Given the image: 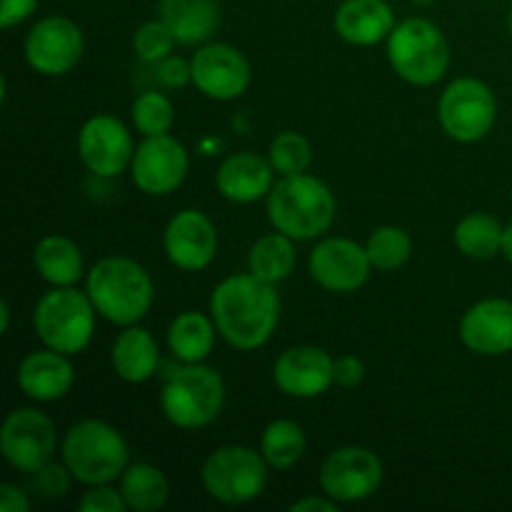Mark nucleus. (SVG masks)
<instances>
[{
  "label": "nucleus",
  "instance_id": "obj_1",
  "mask_svg": "<svg viewBox=\"0 0 512 512\" xmlns=\"http://www.w3.org/2000/svg\"><path fill=\"white\" fill-rule=\"evenodd\" d=\"M215 328L238 350L268 343L280 318V298L273 283L258 275H233L215 288L210 300Z\"/></svg>",
  "mask_w": 512,
  "mask_h": 512
},
{
  "label": "nucleus",
  "instance_id": "obj_2",
  "mask_svg": "<svg viewBox=\"0 0 512 512\" xmlns=\"http://www.w3.org/2000/svg\"><path fill=\"white\" fill-rule=\"evenodd\" d=\"M88 295L105 320L128 328L150 313L155 290L143 265L113 255L93 265L88 273Z\"/></svg>",
  "mask_w": 512,
  "mask_h": 512
},
{
  "label": "nucleus",
  "instance_id": "obj_3",
  "mask_svg": "<svg viewBox=\"0 0 512 512\" xmlns=\"http://www.w3.org/2000/svg\"><path fill=\"white\" fill-rule=\"evenodd\" d=\"M268 213L275 230L293 240H313L333 225L335 198L313 175H283L268 195Z\"/></svg>",
  "mask_w": 512,
  "mask_h": 512
},
{
  "label": "nucleus",
  "instance_id": "obj_4",
  "mask_svg": "<svg viewBox=\"0 0 512 512\" xmlns=\"http://www.w3.org/2000/svg\"><path fill=\"white\" fill-rule=\"evenodd\" d=\"M63 463L83 485H105L128 468V445L113 425L83 420L65 433Z\"/></svg>",
  "mask_w": 512,
  "mask_h": 512
},
{
  "label": "nucleus",
  "instance_id": "obj_5",
  "mask_svg": "<svg viewBox=\"0 0 512 512\" xmlns=\"http://www.w3.org/2000/svg\"><path fill=\"white\" fill-rule=\"evenodd\" d=\"M165 418L183 430H198L213 423L225 405V383L220 373L203 363H185L160 393Z\"/></svg>",
  "mask_w": 512,
  "mask_h": 512
},
{
  "label": "nucleus",
  "instance_id": "obj_6",
  "mask_svg": "<svg viewBox=\"0 0 512 512\" xmlns=\"http://www.w3.org/2000/svg\"><path fill=\"white\" fill-rule=\"evenodd\" d=\"M95 313L98 310L88 293L75 288H55L35 305V335L50 350L65 355L83 353L95 333Z\"/></svg>",
  "mask_w": 512,
  "mask_h": 512
},
{
  "label": "nucleus",
  "instance_id": "obj_7",
  "mask_svg": "<svg viewBox=\"0 0 512 512\" xmlns=\"http://www.w3.org/2000/svg\"><path fill=\"white\" fill-rule=\"evenodd\" d=\"M388 58L400 78L425 88L448 73L450 48L438 25L425 18H410L390 33Z\"/></svg>",
  "mask_w": 512,
  "mask_h": 512
},
{
  "label": "nucleus",
  "instance_id": "obj_8",
  "mask_svg": "<svg viewBox=\"0 0 512 512\" xmlns=\"http://www.w3.org/2000/svg\"><path fill=\"white\" fill-rule=\"evenodd\" d=\"M268 483V463L263 453L245 445L218 448L203 465V485L208 495L225 505H245L258 498Z\"/></svg>",
  "mask_w": 512,
  "mask_h": 512
},
{
  "label": "nucleus",
  "instance_id": "obj_9",
  "mask_svg": "<svg viewBox=\"0 0 512 512\" xmlns=\"http://www.w3.org/2000/svg\"><path fill=\"white\" fill-rule=\"evenodd\" d=\"M438 115L450 138L460 143H475L493 130L498 105L488 85L475 78H460L445 88Z\"/></svg>",
  "mask_w": 512,
  "mask_h": 512
},
{
  "label": "nucleus",
  "instance_id": "obj_10",
  "mask_svg": "<svg viewBox=\"0 0 512 512\" xmlns=\"http://www.w3.org/2000/svg\"><path fill=\"white\" fill-rule=\"evenodd\" d=\"M58 448L53 420L35 408H20L5 418L0 430L3 458L20 473H35L50 463Z\"/></svg>",
  "mask_w": 512,
  "mask_h": 512
},
{
  "label": "nucleus",
  "instance_id": "obj_11",
  "mask_svg": "<svg viewBox=\"0 0 512 512\" xmlns=\"http://www.w3.org/2000/svg\"><path fill=\"white\" fill-rule=\"evenodd\" d=\"M383 483V463L378 455L360 445H348L325 458L320 485L338 503H358L370 498Z\"/></svg>",
  "mask_w": 512,
  "mask_h": 512
},
{
  "label": "nucleus",
  "instance_id": "obj_12",
  "mask_svg": "<svg viewBox=\"0 0 512 512\" xmlns=\"http://www.w3.org/2000/svg\"><path fill=\"white\" fill-rule=\"evenodd\" d=\"M85 40L78 25L63 15H50L33 25L25 40V60L40 75H65L83 58Z\"/></svg>",
  "mask_w": 512,
  "mask_h": 512
},
{
  "label": "nucleus",
  "instance_id": "obj_13",
  "mask_svg": "<svg viewBox=\"0 0 512 512\" xmlns=\"http://www.w3.org/2000/svg\"><path fill=\"white\" fill-rule=\"evenodd\" d=\"M193 85L213 100H235L248 90L250 63L238 48L213 43L200 48L190 60Z\"/></svg>",
  "mask_w": 512,
  "mask_h": 512
},
{
  "label": "nucleus",
  "instance_id": "obj_14",
  "mask_svg": "<svg viewBox=\"0 0 512 512\" xmlns=\"http://www.w3.org/2000/svg\"><path fill=\"white\" fill-rule=\"evenodd\" d=\"M80 160L98 178H115L133 163V140L128 128L113 115H95L78 135Z\"/></svg>",
  "mask_w": 512,
  "mask_h": 512
},
{
  "label": "nucleus",
  "instance_id": "obj_15",
  "mask_svg": "<svg viewBox=\"0 0 512 512\" xmlns=\"http://www.w3.org/2000/svg\"><path fill=\"white\" fill-rule=\"evenodd\" d=\"M133 183L148 195H168L180 188L188 175V153L180 140L165 135L145 138L130 163Z\"/></svg>",
  "mask_w": 512,
  "mask_h": 512
},
{
  "label": "nucleus",
  "instance_id": "obj_16",
  "mask_svg": "<svg viewBox=\"0 0 512 512\" xmlns=\"http://www.w3.org/2000/svg\"><path fill=\"white\" fill-rule=\"evenodd\" d=\"M310 275L320 288L330 293H353L368 280L370 255L368 248L348 238H328L310 253Z\"/></svg>",
  "mask_w": 512,
  "mask_h": 512
},
{
  "label": "nucleus",
  "instance_id": "obj_17",
  "mask_svg": "<svg viewBox=\"0 0 512 512\" xmlns=\"http://www.w3.org/2000/svg\"><path fill=\"white\" fill-rule=\"evenodd\" d=\"M165 253L180 270H203L218 253V233L213 220L200 210H180L163 235Z\"/></svg>",
  "mask_w": 512,
  "mask_h": 512
},
{
  "label": "nucleus",
  "instance_id": "obj_18",
  "mask_svg": "<svg viewBox=\"0 0 512 512\" xmlns=\"http://www.w3.org/2000/svg\"><path fill=\"white\" fill-rule=\"evenodd\" d=\"M335 360L315 345L288 348L275 363V385L290 398H318L335 385Z\"/></svg>",
  "mask_w": 512,
  "mask_h": 512
},
{
  "label": "nucleus",
  "instance_id": "obj_19",
  "mask_svg": "<svg viewBox=\"0 0 512 512\" xmlns=\"http://www.w3.org/2000/svg\"><path fill=\"white\" fill-rule=\"evenodd\" d=\"M465 348L478 355H505L512 350V303L490 298L475 303L460 323Z\"/></svg>",
  "mask_w": 512,
  "mask_h": 512
},
{
  "label": "nucleus",
  "instance_id": "obj_20",
  "mask_svg": "<svg viewBox=\"0 0 512 512\" xmlns=\"http://www.w3.org/2000/svg\"><path fill=\"white\" fill-rule=\"evenodd\" d=\"M275 168L270 158L258 153L230 155L215 175L220 195L233 203H255L273 190Z\"/></svg>",
  "mask_w": 512,
  "mask_h": 512
},
{
  "label": "nucleus",
  "instance_id": "obj_21",
  "mask_svg": "<svg viewBox=\"0 0 512 512\" xmlns=\"http://www.w3.org/2000/svg\"><path fill=\"white\" fill-rule=\"evenodd\" d=\"M73 365L68 355L58 350H38L30 353L18 368V385L28 398L38 403H53L60 400L70 388H73Z\"/></svg>",
  "mask_w": 512,
  "mask_h": 512
},
{
  "label": "nucleus",
  "instance_id": "obj_22",
  "mask_svg": "<svg viewBox=\"0 0 512 512\" xmlns=\"http://www.w3.org/2000/svg\"><path fill=\"white\" fill-rule=\"evenodd\" d=\"M393 28L395 15L385 0H345L335 10V33L350 45H375Z\"/></svg>",
  "mask_w": 512,
  "mask_h": 512
},
{
  "label": "nucleus",
  "instance_id": "obj_23",
  "mask_svg": "<svg viewBox=\"0 0 512 512\" xmlns=\"http://www.w3.org/2000/svg\"><path fill=\"white\" fill-rule=\"evenodd\" d=\"M158 10L183 45L205 43L220 25L218 0H160Z\"/></svg>",
  "mask_w": 512,
  "mask_h": 512
},
{
  "label": "nucleus",
  "instance_id": "obj_24",
  "mask_svg": "<svg viewBox=\"0 0 512 512\" xmlns=\"http://www.w3.org/2000/svg\"><path fill=\"white\" fill-rule=\"evenodd\" d=\"M113 370L125 383H145L158 373L160 350L145 328L128 325L113 343Z\"/></svg>",
  "mask_w": 512,
  "mask_h": 512
},
{
  "label": "nucleus",
  "instance_id": "obj_25",
  "mask_svg": "<svg viewBox=\"0 0 512 512\" xmlns=\"http://www.w3.org/2000/svg\"><path fill=\"white\" fill-rule=\"evenodd\" d=\"M35 270L45 283L55 288H73L83 278V253L78 245L63 235H48L35 245Z\"/></svg>",
  "mask_w": 512,
  "mask_h": 512
},
{
  "label": "nucleus",
  "instance_id": "obj_26",
  "mask_svg": "<svg viewBox=\"0 0 512 512\" xmlns=\"http://www.w3.org/2000/svg\"><path fill=\"white\" fill-rule=\"evenodd\" d=\"M215 320H208L203 313L178 315L168 328V348L183 363H203L215 348Z\"/></svg>",
  "mask_w": 512,
  "mask_h": 512
},
{
  "label": "nucleus",
  "instance_id": "obj_27",
  "mask_svg": "<svg viewBox=\"0 0 512 512\" xmlns=\"http://www.w3.org/2000/svg\"><path fill=\"white\" fill-rule=\"evenodd\" d=\"M120 493L128 510L155 512L163 508L170 498V483L160 468L150 463H135L120 475Z\"/></svg>",
  "mask_w": 512,
  "mask_h": 512
},
{
  "label": "nucleus",
  "instance_id": "obj_28",
  "mask_svg": "<svg viewBox=\"0 0 512 512\" xmlns=\"http://www.w3.org/2000/svg\"><path fill=\"white\" fill-rule=\"evenodd\" d=\"M505 228L488 213H470L455 228V245L463 255L475 260H490L503 250Z\"/></svg>",
  "mask_w": 512,
  "mask_h": 512
},
{
  "label": "nucleus",
  "instance_id": "obj_29",
  "mask_svg": "<svg viewBox=\"0 0 512 512\" xmlns=\"http://www.w3.org/2000/svg\"><path fill=\"white\" fill-rule=\"evenodd\" d=\"M250 273L258 275L265 283H280V280L288 278L295 268V248L293 238H288L285 233H273L260 238L258 243L250 248Z\"/></svg>",
  "mask_w": 512,
  "mask_h": 512
},
{
  "label": "nucleus",
  "instance_id": "obj_30",
  "mask_svg": "<svg viewBox=\"0 0 512 512\" xmlns=\"http://www.w3.org/2000/svg\"><path fill=\"white\" fill-rule=\"evenodd\" d=\"M265 463L275 470H288L305 455V433L293 420H275L265 428L260 440Z\"/></svg>",
  "mask_w": 512,
  "mask_h": 512
},
{
  "label": "nucleus",
  "instance_id": "obj_31",
  "mask_svg": "<svg viewBox=\"0 0 512 512\" xmlns=\"http://www.w3.org/2000/svg\"><path fill=\"white\" fill-rule=\"evenodd\" d=\"M365 248H368L373 268L390 273V270H398L408 263L410 253H413V240H410V235L403 228L383 225V228L373 230Z\"/></svg>",
  "mask_w": 512,
  "mask_h": 512
},
{
  "label": "nucleus",
  "instance_id": "obj_32",
  "mask_svg": "<svg viewBox=\"0 0 512 512\" xmlns=\"http://www.w3.org/2000/svg\"><path fill=\"white\" fill-rule=\"evenodd\" d=\"M175 120L173 103L165 98L158 90H148V93L138 95L133 103V123L145 138H153V135H165L170 133Z\"/></svg>",
  "mask_w": 512,
  "mask_h": 512
},
{
  "label": "nucleus",
  "instance_id": "obj_33",
  "mask_svg": "<svg viewBox=\"0 0 512 512\" xmlns=\"http://www.w3.org/2000/svg\"><path fill=\"white\" fill-rule=\"evenodd\" d=\"M313 160V148L308 140L295 130H285L270 143V163L280 175H300L308 170Z\"/></svg>",
  "mask_w": 512,
  "mask_h": 512
},
{
  "label": "nucleus",
  "instance_id": "obj_34",
  "mask_svg": "<svg viewBox=\"0 0 512 512\" xmlns=\"http://www.w3.org/2000/svg\"><path fill=\"white\" fill-rule=\"evenodd\" d=\"M175 38L173 30L168 28L165 20H150V23H143L133 35V50L140 60L145 63H160V60L168 58L173 53Z\"/></svg>",
  "mask_w": 512,
  "mask_h": 512
},
{
  "label": "nucleus",
  "instance_id": "obj_35",
  "mask_svg": "<svg viewBox=\"0 0 512 512\" xmlns=\"http://www.w3.org/2000/svg\"><path fill=\"white\" fill-rule=\"evenodd\" d=\"M70 480H73V473L68 470V465H58L53 463V460L33 473L35 488H38L45 498H63V495H68Z\"/></svg>",
  "mask_w": 512,
  "mask_h": 512
},
{
  "label": "nucleus",
  "instance_id": "obj_36",
  "mask_svg": "<svg viewBox=\"0 0 512 512\" xmlns=\"http://www.w3.org/2000/svg\"><path fill=\"white\" fill-rule=\"evenodd\" d=\"M78 508L83 512H123L128 510V503H125L120 490L108 488V483H105V485H90V490L83 495Z\"/></svg>",
  "mask_w": 512,
  "mask_h": 512
},
{
  "label": "nucleus",
  "instance_id": "obj_37",
  "mask_svg": "<svg viewBox=\"0 0 512 512\" xmlns=\"http://www.w3.org/2000/svg\"><path fill=\"white\" fill-rule=\"evenodd\" d=\"M335 385L340 388H355V385L363 383L365 378V365L360 363L355 355H343V358L335 360Z\"/></svg>",
  "mask_w": 512,
  "mask_h": 512
},
{
  "label": "nucleus",
  "instance_id": "obj_38",
  "mask_svg": "<svg viewBox=\"0 0 512 512\" xmlns=\"http://www.w3.org/2000/svg\"><path fill=\"white\" fill-rule=\"evenodd\" d=\"M35 8H38V0H3V5H0V25L5 30L15 28L23 20H28L35 13Z\"/></svg>",
  "mask_w": 512,
  "mask_h": 512
},
{
  "label": "nucleus",
  "instance_id": "obj_39",
  "mask_svg": "<svg viewBox=\"0 0 512 512\" xmlns=\"http://www.w3.org/2000/svg\"><path fill=\"white\" fill-rule=\"evenodd\" d=\"M160 80H163L168 88H180L188 80H193V73H190V65L185 63L183 58H173L168 55L165 60H160Z\"/></svg>",
  "mask_w": 512,
  "mask_h": 512
},
{
  "label": "nucleus",
  "instance_id": "obj_40",
  "mask_svg": "<svg viewBox=\"0 0 512 512\" xmlns=\"http://www.w3.org/2000/svg\"><path fill=\"white\" fill-rule=\"evenodd\" d=\"M30 500L28 495L23 493L15 485H0V512H28Z\"/></svg>",
  "mask_w": 512,
  "mask_h": 512
},
{
  "label": "nucleus",
  "instance_id": "obj_41",
  "mask_svg": "<svg viewBox=\"0 0 512 512\" xmlns=\"http://www.w3.org/2000/svg\"><path fill=\"white\" fill-rule=\"evenodd\" d=\"M293 512H335L338 510V500L333 498H305L290 505Z\"/></svg>",
  "mask_w": 512,
  "mask_h": 512
},
{
  "label": "nucleus",
  "instance_id": "obj_42",
  "mask_svg": "<svg viewBox=\"0 0 512 512\" xmlns=\"http://www.w3.org/2000/svg\"><path fill=\"white\" fill-rule=\"evenodd\" d=\"M503 255L508 258V263L512 265V223L505 228V235H503Z\"/></svg>",
  "mask_w": 512,
  "mask_h": 512
},
{
  "label": "nucleus",
  "instance_id": "obj_43",
  "mask_svg": "<svg viewBox=\"0 0 512 512\" xmlns=\"http://www.w3.org/2000/svg\"><path fill=\"white\" fill-rule=\"evenodd\" d=\"M0 318H3V333H8V328H10V308H8V303L0 305Z\"/></svg>",
  "mask_w": 512,
  "mask_h": 512
},
{
  "label": "nucleus",
  "instance_id": "obj_44",
  "mask_svg": "<svg viewBox=\"0 0 512 512\" xmlns=\"http://www.w3.org/2000/svg\"><path fill=\"white\" fill-rule=\"evenodd\" d=\"M415 3H420V5H430V3H433V0H415Z\"/></svg>",
  "mask_w": 512,
  "mask_h": 512
},
{
  "label": "nucleus",
  "instance_id": "obj_45",
  "mask_svg": "<svg viewBox=\"0 0 512 512\" xmlns=\"http://www.w3.org/2000/svg\"><path fill=\"white\" fill-rule=\"evenodd\" d=\"M510 35H512V13H510Z\"/></svg>",
  "mask_w": 512,
  "mask_h": 512
}]
</instances>
